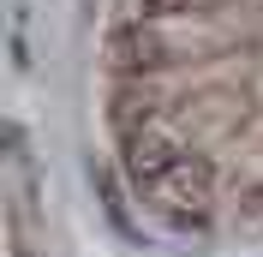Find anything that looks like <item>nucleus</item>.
<instances>
[{
	"instance_id": "f257e3e1",
	"label": "nucleus",
	"mask_w": 263,
	"mask_h": 257,
	"mask_svg": "<svg viewBox=\"0 0 263 257\" xmlns=\"http://www.w3.org/2000/svg\"><path fill=\"white\" fill-rule=\"evenodd\" d=\"M174 60V48L162 42V30L156 24H120L114 36H108V66H114L120 78H156L162 66Z\"/></svg>"
},
{
	"instance_id": "f03ea898",
	"label": "nucleus",
	"mask_w": 263,
	"mask_h": 257,
	"mask_svg": "<svg viewBox=\"0 0 263 257\" xmlns=\"http://www.w3.org/2000/svg\"><path fill=\"white\" fill-rule=\"evenodd\" d=\"M180 156H185V150L174 144V138H162V132H149V126H132L126 144H120V168H126V179H132V186H149V192L174 174Z\"/></svg>"
},
{
	"instance_id": "7ed1b4c3",
	"label": "nucleus",
	"mask_w": 263,
	"mask_h": 257,
	"mask_svg": "<svg viewBox=\"0 0 263 257\" xmlns=\"http://www.w3.org/2000/svg\"><path fill=\"white\" fill-rule=\"evenodd\" d=\"M156 192H162L167 204L203 209V204H210V161H203V156H180V161H174V174H167Z\"/></svg>"
},
{
	"instance_id": "20e7f679",
	"label": "nucleus",
	"mask_w": 263,
	"mask_h": 257,
	"mask_svg": "<svg viewBox=\"0 0 263 257\" xmlns=\"http://www.w3.org/2000/svg\"><path fill=\"white\" fill-rule=\"evenodd\" d=\"M215 6H228V0H138V12L144 24H162V18H203Z\"/></svg>"
}]
</instances>
